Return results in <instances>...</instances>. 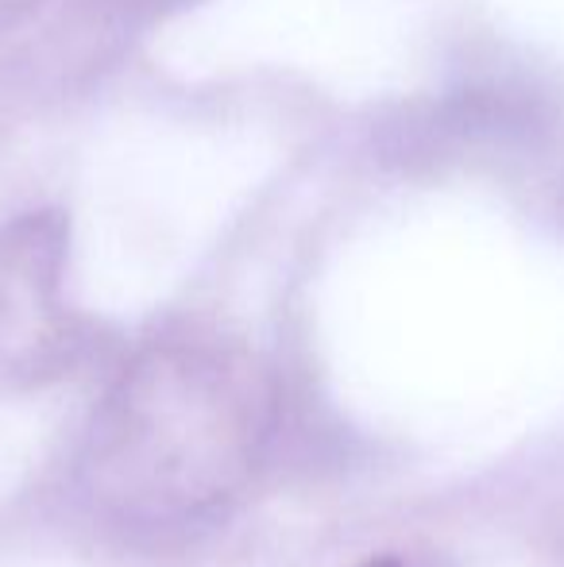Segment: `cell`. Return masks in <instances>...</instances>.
I'll list each match as a JSON object with an SVG mask.
<instances>
[{
    "label": "cell",
    "instance_id": "cell-3",
    "mask_svg": "<svg viewBox=\"0 0 564 567\" xmlns=\"http://www.w3.org/2000/svg\"><path fill=\"white\" fill-rule=\"evenodd\" d=\"M31 4H39V0H0V28H4V23H12L16 16H23Z\"/></svg>",
    "mask_w": 564,
    "mask_h": 567
},
{
    "label": "cell",
    "instance_id": "cell-1",
    "mask_svg": "<svg viewBox=\"0 0 564 567\" xmlns=\"http://www.w3.org/2000/svg\"><path fill=\"white\" fill-rule=\"evenodd\" d=\"M271 425V379L248 348L202 332L155 340L93 410L85 491L136 529L205 522L256 478Z\"/></svg>",
    "mask_w": 564,
    "mask_h": 567
},
{
    "label": "cell",
    "instance_id": "cell-4",
    "mask_svg": "<svg viewBox=\"0 0 564 567\" xmlns=\"http://www.w3.org/2000/svg\"><path fill=\"white\" fill-rule=\"evenodd\" d=\"M360 567H402L399 556H371L368 564H360Z\"/></svg>",
    "mask_w": 564,
    "mask_h": 567
},
{
    "label": "cell",
    "instance_id": "cell-2",
    "mask_svg": "<svg viewBox=\"0 0 564 567\" xmlns=\"http://www.w3.org/2000/svg\"><path fill=\"white\" fill-rule=\"evenodd\" d=\"M62 278L66 220L59 213L0 225V382H43L70 363L78 324Z\"/></svg>",
    "mask_w": 564,
    "mask_h": 567
}]
</instances>
